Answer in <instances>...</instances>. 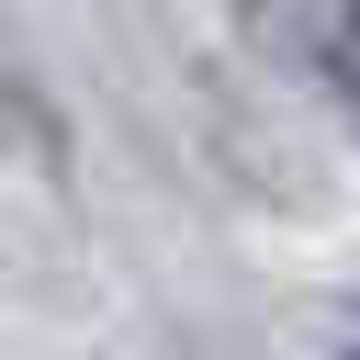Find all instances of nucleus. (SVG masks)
<instances>
[{
  "label": "nucleus",
  "mask_w": 360,
  "mask_h": 360,
  "mask_svg": "<svg viewBox=\"0 0 360 360\" xmlns=\"http://www.w3.org/2000/svg\"><path fill=\"white\" fill-rule=\"evenodd\" d=\"M315 56H326L338 101L360 112V0H315Z\"/></svg>",
  "instance_id": "1"
},
{
  "label": "nucleus",
  "mask_w": 360,
  "mask_h": 360,
  "mask_svg": "<svg viewBox=\"0 0 360 360\" xmlns=\"http://www.w3.org/2000/svg\"><path fill=\"white\" fill-rule=\"evenodd\" d=\"M349 360H360V349H349Z\"/></svg>",
  "instance_id": "2"
}]
</instances>
